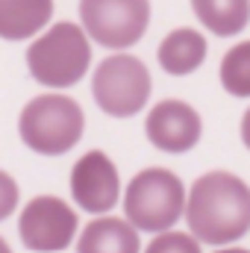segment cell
Listing matches in <instances>:
<instances>
[{
    "label": "cell",
    "instance_id": "12",
    "mask_svg": "<svg viewBox=\"0 0 250 253\" xmlns=\"http://www.w3.org/2000/svg\"><path fill=\"white\" fill-rule=\"evenodd\" d=\"M206 59V39L188 27H180L168 33L159 44V65L171 77H186L197 71Z\"/></svg>",
    "mask_w": 250,
    "mask_h": 253
},
{
    "label": "cell",
    "instance_id": "16",
    "mask_svg": "<svg viewBox=\"0 0 250 253\" xmlns=\"http://www.w3.org/2000/svg\"><path fill=\"white\" fill-rule=\"evenodd\" d=\"M18 200H21V189H18L15 177L0 168V221H6L18 209Z\"/></svg>",
    "mask_w": 250,
    "mask_h": 253
},
{
    "label": "cell",
    "instance_id": "14",
    "mask_svg": "<svg viewBox=\"0 0 250 253\" xmlns=\"http://www.w3.org/2000/svg\"><path fill=\"white\" fill-rule=\"evenodd\" d=\"M221 85L233 97H250V42H239L224 53Z\"/></svg>",
    "mask_w": 250,
    "mask_h": 253
},
{
    "label": "cell",
    "instance_id": "18",
    "mask_svg": "<svg viewBox=\"0 0 250 253\" xmlns=\"http://www.w3.org/2000/svg\"><path fill=\"white\" fill-rule=\"evenodd\" d=\"M215 253H250V251H245V248H221V251H215Z\"/></svg>",
    "mask_w": 250,
    "mask_h": 253
},
{
    "label": "cell",
    "instance_id": "13",
    "mask_svg": "<svg viewBox=\"0 0 250 253\" xmlns=\"http://www.w3.org/2000/svg\"><path fill=\"white\" fill-rule=\"evenodd\" d=\"M191 9L200 24L221 39L242 33L250 24V0H191Z\"/></svg>",
    "mask_w": 250,
    "mask_h": 253
},
{
    "label": "cell",
    "instance_id": "7",
    "mask_svg": "<svg viewBox=\"0 0 250 253\" xmlns=\"http://www.w3.org/2000/svg\"><path fill=\"white\" fill-rule=\"evenodd\" d=\"M80 230V218L56 194H39L33 197L18 218V236L24 248L36 253H62L74 245Z\"/></svg>",
    "mask_w": 250,
    "mask_h": 253
},
{
    "label": "cell",
    "instance_id": "2",
    "mask_svg": "<svg viewBox=\"0 0 250 253\" xmlns=\"http://www.w3.org/2000/svg\"><path fill=\"white\" fill-rule=\"evenodd\" d=\"M91 65V42L85 30L74 21H59L44 27L27 47V68L36 83L47 88H71L77 85Z\"/></svg>",
    "mask_w": 250,
    "mask_h": 253
},
{
    "label": "cell",
    "instance_id": "17",
    "mask_svg": "<svg viewBox=\"0 0 250 253\" xmlns=\"http://www.w3.org/2000/svg\"><path fill=\"white\" fill-rule=\"evenodd\" d=\"M242 141H245V147L250 150V109L245 112V118H242Z\"/></svg>",
    "mask_w": 250,
    "mask_h": 253
},
{
    "label": "cell",
    "instance_id": "19",
    "mask_svg": "<svg viewBox=\"0 0 250 253\" xmlns=\"http://www.w3.org/2000/svg\"><path fill=\"white\" fill-rule=\"evenodd\" d=\"M0 253H12V248L6 245V239H3V236H0Z\"/></svg>",
    "mask_w": 250,
    "mask_h": 253
},
{
    "label": "cell",
    "instance_id": "11",
    "mask_svg": "<svg viewBox=\"0 0 250 253\" xmlns=\"http://www.w3.org/2000/svg\"><path fill=\"white\" fill-rule=\"evenodd\" d=\"M53 18V0H0V39H36Z\"/></svg>",
    "mask_w": 250,
    "mask_h": 253
},
{
    "label": "cell",
    "instance_id": "4",
    "mask_svg": "<svg viewBox=\"0 0 250 253\" xmlns=\"http://www.w3.org/2000/svg\"><path fill=\"white\" fill-rule=\"evenodd\" d=\"M186 209V186L168 168H144L124 191L126 221L141 233L171 230Z\"/></svg>",
    "mask_w": 250,
    "mask_h": 253
},
{
    "label": "cell",
    "instance_id": "5",
    "mask_svg": "<svg viewBox=\"0 0 250 253\" xmlns=\"http://www.w3.org/2000/svg\"><path fill=\"white\" fill-rule=\"evenodd\" d=\"M94 103L112 118H132L150 97V71L138 56L115 53L94 68L91 77Z\"/></svg>",
    "mask_w": 250,
    "mask_h": 253
},
{
    "label": "cell",
    "instance_id": "8",
    "mask_svg": "<svg viewBox=\"0 0 250 253\" xmlns=\"http://www.w3.org/2000/svg\"><path fill=\"white\" fill-rule=\"evenodd\" d=\"M71 197L88 215H106L118 206L121 177L115 162L103 150L83 153L71 168Z\"/></svg>",
    "mask_w": 250,
    "mask_h": 253
},
{
    "label": "cell",
    "instance_id": "6",
    "mask_svg": "<svg viewBox=\"0 0 250 253\" xmlns=\"http://www.w3.org/2000/svg\"><path fill=\"white\" fill-rule=\"evenodd\" d=\"M80 21L97 44L126 50L147 33L150 0H80Z\"/></svg>",
    "mask_w": 250,
    "mask_h": 253
},
{
    "label": "cell",
    "instance_id": "1",
    "mask_svg": "<svg viewBox=\"0 0 250 253\" xmlns=\"http://www.w3.org/2000/svg\"><path fill=\"white\" fill-rule=\"evenodd\" d=\"M186 224L200 245H233L250 230V186L227 171H209L186 194Z\"/></svg>",
    "mask_w": 250,
    "mask_h": 253
},
{
    "label": "cell",
    "instance_id": "15",
    "mask_svg": "<svg viewBox=\"0 0 250 253\" xmlns=\"http://www.w3.org/2000/svg\"><path fill=\"white\" fill-rule=\"evenodd\" d=\"M144 253H200V242L188 233L165 230V233H156V239L147 245Z\"/></svg>",
    "mask_w": 250,
    "mask_h": 253
},
{
    "label": "cell",
    "instance_id": "9",
    "mask_svg": "<svg viewBox=\"0 0 250 253\" xmlns=\"http://www.w3.org/2000/svg\"><path fill=\"white\" fill-rule=\"evenodd\" d=\"M147 141L165 153H186L200 141V115L183 100H162L147 112Z\"/></svg>",
    "mask_w": 250,
    "mask_h": 253
},
{
    "label": "cell",
    "instance_id": "3",
    "mask_svg": "<svg viewBox=\"0 0 250 253\" xmlns=\"http://www.w3.org/2000/svg\"><path fill=\"white\" fill-rule=\"evenodd\" d=\"M83 129H85V115L80 103L59 91L33 97L18 118L21 141L39 156H62L74 150L83 138Z\"/></svg>",
    "mask_w": 250,
    "mask_h": 253
},
{
    "label": "cell",
    "instance_id": "10",
    "mask_svg": "<svg viewBox=\"0 0 250 253\" xmlns=\"http://www.w3.org/2000/svg\"><path fill=\"white\" fill-rule=\"evenodd\" d=\"M77 253H141L138 230L126 218L100 215L83 227L77 239Z\"/></svg>",
    "mask_w": 250,
    "mask_h": 253
}]
</instances>
